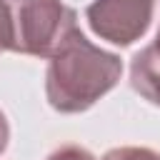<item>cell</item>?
Returning <instances> with one entry per match:
<instances>
[{"label":"cell","mask_w":160,"mask_h":160,"mask_svg":"<svg viewBox=\"0 0 160 160\" xmlns=\"http://www.w3.org/2000/svg\"><path fill=\"white\" fill-rule=\"evenodd\" d=\"M48 60L45 95L50 108L62 115L85 112L108 95L122 75V60L90 42L80 28Z\"/></svg>","instance_id":"obj_1"},{"label":"cell","mask_w":160,"mask_h":160,"mask_svg":"<svg viewBox=\"0 0 160 160\" xmlns=\"http://www.w3.org/2000/svg\"><path fill=\"white\" fill-rule=\"evenodd\" d=\"M15 15V52L52 58L65 40L78 30V15L62 0H18Z\"/></svg>","instance_id":"obj_2"},{"label":"cell","mask_w":160,"mask_h":160,"mask_svg":"<svg viewBox=\"0 0 160 160\" xmlns=\"http://www.w3.org/2000/svg\"><path fill=\"white\" fill-rule=\"evenodd\" d=\"M90 30L118 48L140 40L155 15V0H92L85 10Z\"/></svg>","instance_id":"obj_3"},{"label":"cell","mask_w":160,"mask_h":160,"mask_svg":"<svg viewBox=\"0 0 160 160\" xmlns=\"http://www.w3.org/2000/svg\"><path fill=\"white\" fill-rule=\"evenodd\" d=\"M130 88L160 108V45L152 42L135 52L130 62Z\"/></svg>","instance_id":"obj_4"},{"label":"cell","mask_w":160,"mask_h":160,"mask_svg":"<svg viewBox=\"0 0 160 160\" xmlns=\"http://www.w3.org/2000/svg\"><path fill=\"white\" fill-rule=\"evenodd\" d=\"M15 50V15L12 2L0 0V52Z\"/></svg>","instance_id":"obj_5"},{"label":"cell","mask_w":160,"mask_h":160,"mask_svg":"<svg viewBox=\"0 0 160 160\" xmlns=\"http://www.w3.org/2000/svg\"><path fill=\"white\" fill-rule=\"evenodd\" d=\"M102 160H160V152L150 150V148H135V145H125V148H112L102 155Z\"/></svg>","instance_id":"obj_6"},{"label":"cell","mask_w":160,"mask_h":160,"mask_svg":"<svg viewBox=\"0 0 160 160\" xmlns=\"http://www.w3.org/2000/svg\"><path fill=\"white\" fill-rule=\"evenodd\" d=\"M45 160H98L90 150L80 148V145H62L55 152H50Z\"/></svg>","instance_id":"obj_7"},{"label":"cell","mask_w":160,"mask_h":160,"mask_svg":"<svg viewBox=\"0 0 160 160\" xmlns=\"http://www.w3.org/2000/svg\"><path fill=\"white\" fill-rule=\"evenodd\" d=\"M8 142H10V122H8L5 112L0 110V155L8 150Z\"/></svg>","instance_id":"obj_8"},{"label":"cell","mask_w":160,"mask_h":160,"mask_svg":"<svg viewBox=\"0 0 160 160\" xmlns=\"http://www.w3.org/2000/svg\"><path fill=\"white\" fill-rule=\"evenodd\" d=\"M155 42H158V45H160V30H158V40H155Z\"/></svg>","instance_id":"obj_9"},{"label":"cell","mask_w":160,"mask_h":160,"mask_svg":"<svg viewBox=\"0 0 160 160\" xmlns=\"http://www.w3.org/2000/svg\"><path fill=\"white\" fill-rule=\"evenodd\" d=\"M10 2H18V0H10Z\"/></svg>","instance_id":"obj_10"}]
</instances>
